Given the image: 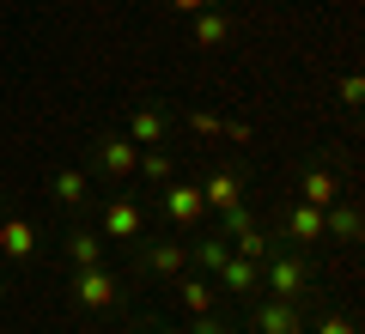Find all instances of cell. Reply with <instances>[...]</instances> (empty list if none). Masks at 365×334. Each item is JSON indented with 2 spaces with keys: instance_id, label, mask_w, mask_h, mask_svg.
I'll return each mask as SVG.
<instances>
[{
  "instance_id": "1",
  "label": "cell",
  "mask_w": 365,
  "mask_h": 334,
  "mask_svg": "<svg viewBox=\"0 0 365 334\" xmlns=\"http://www.w3.org/2000/svg\"><path fill=\"white\" fill-rule=\"evenodd\" d=\"M262 280H268L274 298H292V304H299V298L311 292V261H304V256H280V249H274V256L262 261Z\"/></svg>"
},
{
  "instance_id": "2",
  "label": "cell",
  "mask_w": 365,
  "mask_h": 334,
  "mask_svg": "<svg viewBox=\"0 0 365 334\" xmlns=\"http://www.w3.org/2000/svg\"><path fill=\"white\" fill-rule=\"evenodd\" d=\"M91 158H98V170H104L110 182H128L134 165H140V146H134L128 134H104V140L91 146Z\"/></svg>"
},
{
  "instance_id": "3",
  "label": "cell",
  "mask_w": 365,
  "mask_h": 334,
  "mask_svg": "<svg viewBox=\"0 0 365 334\" xmlns=\"http://www.w3.org/2000/svg\"><path fill=\"white\" fill-rule=\"evenodd\" d=\"M73 298H79V310H116L122 304V286H116V273H104V268H79Z\"/></svg>"
},
{
  "instance_id": "4",
  "label": "cell",
  "mask_w": 365,
  "mask_h": 334,
  "mask_svg": "<svg viewBox=\"0 0 365 334\" xmlns=\"http://www.w3.org/2000/svg\"><path fill=\"white\" fill-rule=\"evenodd\" d=\"M140 231H146V213H140V201L116 194V201L104 207V237H110V244H134Z\"/></svg>"
},
{
  "instance_id": "5",
  "label": "cell",
  "mask_w": 365,
  "mask_h": 334,
  "mask_svg": "<svg viewBox=\"0 0 365 334\" xmlns=\"http://www.w3.org/2000/svg\"><path fill=\"white\" fill-rule=\"evenodd\" d=\"M256 334H304V316L292 298H268V304H256Z\"/></svg>"
},
{
  "instance_id": "6",
  "label": "cell",
  "mask_w": 365,
  "mask_h": 334,
  "mask_svg": "<svg viewBox=\"0 0 365 334\" xmlns=\"http://www.w3.org/2000/svg\"><path fill=\"white\" fill-rule=\"evenodd\" d=\"M165 213L177 219V225H201V213H207L201 182H165Z\"/></svg>"
},
{
  "instance_id": "7",
  "label": "cell",
  "mask_w": 365,
  "mask_h": 334,
  "mask_svg": "<svg viewBox=\"0 0 365 334\" xmlns=\"http://www.w3.org/2000/svg\"><path fill=\"white\" fill-rule=\"evenodd\" d=\"M140 261L153 273H182L189 268V244H177V237H146L140 244Z\"/></svg>"
},
{
  "instance_id": "8",
  "label": "cell",
  "mask_w": 365,
  "mask_h": 334,
  "mask_svg": "<svg viewBox=\"0 0 365 334\" xmlns=\"http://www.w3.org/2000/svg\"><path fill=\"white\" fill-rule=\"evenodd\" d=\"M280 237H292V244H323V207H287V219H280Z\"/></svg>"
},
{
  "instance_id": "9",
  "label": "cell",
  "mask_w": 365,
  "mask_h": 334,
  "mask_svg": "<svg viewBox=\"0 0 365 334\" xmlns=\"http://www.w3.org/2000/svg\"><path fill=\"white\" fill-rule=\"evenodd\" d=\"M299 201H304V207H335V201H341V182H335V170H329V165L304 170V182H299Z\"/></svg>"
},
{
  "instance_id": "10",
  "label": "cell",
  "mask_w": 365,
  "mask_h": 334,
  "mask_svg": "<svg viewBox=\"0 0 365 334\" xmlns=\"http://www.w3.org/2000/svg\"><path fill=\"white\" fill-rule=\"evenodd\" d=\"M213 273H220V286H225V292H256V280H262V261H250V256H237V249H232V256H225Z\"/></svg>"
},
{
  "instance_id": "11",
  "label": "cell",
  "mask_w": 365,
  "mask_h": 334,
  "mask_svg": "<svg viewBox=\"0 0 365 334\" xmlns=\"http://www.w3.org/2000/svg\"><path fill=\"white\" fill-rule=\"evenodd\" d=\"M0 256L31 261L37 256V225H31V219H6V225H0Z\"/></svg>"
},
{
  "instance_id": "12",
  "label": "cell",
  "mask_w": 365,
  "mask_h": 334,
  "mask_svg": "<svg viewBox=\"0 0 365 334\" xmlns=\"http://www.w3.org/2000/svg\"><path fill=\"white\" fill-rule=\"evenodd\" d=\"M323 237H335V244H359V207H353V201L323 207Z\"/></svg>"
},
{
  "instance_id": "13",
  "label": "cell",
  "mask_w": 365,
  "mask_h": 334,
  "mask_svg": "<svg viewBox=\"0 0 365 334\" xmlns=\"http://www.w3.org/2000/svg\"><path fill=\"white\" fill-rule=\"evenodd\" d=\"M201 201H207L213 213H225V207H244V182H237L232 170H213V177L201 182Z\"/></svg>"
},
{
  "instance_id": "14",
  "label": "cell",
  "mask_w": 365,
  "mask_h": 334,
  "mask_svg": "<svg viewBox=\"0 0 365 334\" xmlns=\"http://www.w3.org/2000/svg\"><path fill=\"white\" fill-rule=\"evenodd\" d=\"M165 128H170V122H165V110H153V103L128 116V140L140 146V152H146V146H158V140H165Z\"/></svg>"
},
{
  "instance_id": "15",
  "label": "cell",
  "mask_w": 365,
  "mask_h": 334,
  "mask_svg": "<svg viewBox=\"0 0 365 334\" xmlns=\"http://www.w3.org/2000/svg\"><path fill=\"white\" fill-rule=\"evenodd\" d=\"M225 37H232V13H225V6H201L195 13V43L201 49H220Z\"/></svg>"
},
{
  "instance_id": "16",
  "label": "cell",
  "mask_w": 365,
  "mask_h": 334,
  "mask_svg": "<svg viewBox=\"0 0 365 334\" xmlns=\"http://www.w3.org/2000/svg\"><path fill=\"white\" fill-rule=\"evenodd\" d=\"M67 256H73V268H104V237L86 231V225H73V231H67Z\"/></svg>"
},
{
  "instance_id": "17",
  "label": "cell",
  "mask_w": 365,
  "mask_h": 334,
  "mask_svg": "<svg viewBox=\"0 0 365 334\" xmlns=\"http://www.w3.org/2000/svg\"><path fill=\"white\" fill-rule=\"evenodd\" d=\"M225 256H232V237H220V231H201L189 244V261H201V268H220Z\"/></svg>"
},
{
  "instance_id": "18",
  "label": "cell",
  "mask_w": 365,
  "mask_h": 334,
  "mask_svg": "<svg viewBox=\"0 0 365 334\" xmlns=\"http://www.w3.org/2000/svg\"><path fill=\"white\" fill-rule=\"evenodd\" d=\"M177 298H182V310H189V316H207V310H213V286H207V280H195V273H182Z\"/></svg>"
},
{
  "instance_id": "19",
  "label": "cell",
  "mask_w": 365,
  "mask_h": 334,
  "mask_svg": "<svg viewBox=\"0 0 365 334\" xmlns=\"http://www.w3.org/2000/svg\"><path fill=\"white\" fill-rule=\"evenodd\" d=\"M86 170H73V165H67V170H55V201H61V207H79V201H86Z\"/></svg>"
},
{
  "instance_id": "20",
  "label": "cell",
  "mask_w": 365,
  "mask_h": 334,
  "mask_svg": "<svg viewBox=\"0 0 365 334\" xmlns=\"http://www.w3.org/2000/svg\"><path fill=\"white\" fill-rule=\"evenodd\" d=\"M134 170H140L146 182H170V170H177V158H170V152H153V146H146V152H140V165H134Z\"/></svg>"
},
{
  "instance_id": "21",
  "label": "cell",
  "mask_w": 365,
  "mask_h": 334,
  "mask_svg": "<svg viewBox=\"0 0 365 334\" xmlns=\"http://www.w3.org/2000/svg\"><path fill=\"white\" fill-rule=\"evenodd\" d=\"M189 334H232V322L220 316V310H207V316H195V328Z\"/></svg>"
},
{
  "instance_id": "22",
  "label": "cell",
  "mask_w": 365,
  "mask_h": 334,
  "mask_svg": "<svg viewBox=\"0 0 365 334\" xmlns=\"http://www.w3.org/2000/svg\"><path fill=\"white\" fill-rule=\"evenodd\" d=\"M359 98H365V79H359V73L341 79V103H347V110H359Z\"/></svg>"
},
{
  "instance_id": "23",
  "label": "cell",
  "mask_w": 365,
  "mask_h": 334,
  "mask_svg": "<svg viewBox=\"0 0 365 334\" xmlns=\"http://www.w3.org/2000/svg\"><path fill=\"white\" fill-rule=\"evenodd\" d=\"M317 334H353V322L347 316H323V322H317Z\"/></svg>"
},
{
  "instance_id": "24",
  "label": "cell",
  "mask_w": 365,
  "mask_h": 334,
  "mask_svg": "<svg viewBox=\"0 0 365 334\" xmlns=\"http://www.w3.org/2000/svg\"><path fill=\"white\" fill-rule=\"evenodd\" d=\"M170 6H177V13H189V19H195L201 6H207V0H170Z\"/></svg>"
},
{
  "instance_id": "25",
  "label": "cell",
  "mask_w": 365,
  "mask_h": 334,
  "mask_svg": "<svg viewBox=\"0 0 365 334\" xmlns=\"http://www.w3.org/2000/svg\"><path fill=\"white\" fill-rule=\"evenodd\" d=\"M207 6H232V0H207Z\"/></svg>"
}]
</instances>
